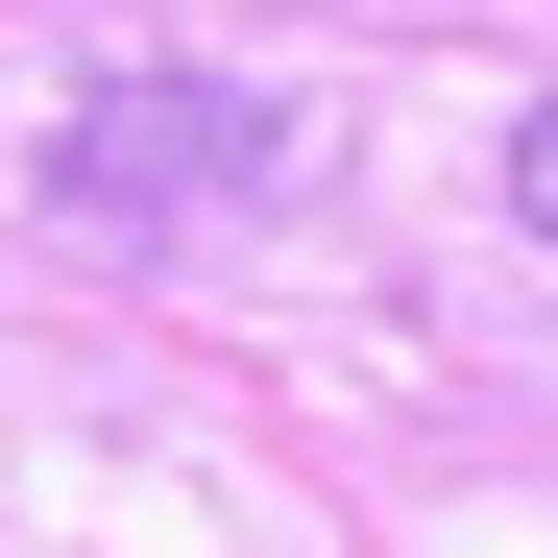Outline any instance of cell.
Segmentation results:
<instances>
[{
  "label": "cell",
  "mask_w": 558,
  "mask_h": 558,
  "mask_svg": "<svg viewBox=\"0 0 558 558\" xmlns=\"http://www.w3.org/2000/svg\"><path fill=\"white\" fill-rule=\"evenodd\" d=\"M510 219H534V243H558V98H534V122H510Z\"/></svg>",
  "instance_id": "7a4b0ae2"
},
{
  "label": "cell",
  "mask_w": 558,
  "mask_h": 558,
  "mask_svg": "<svg viewBox=\"0 0 558 558\" xmlns=\"http://www.w3.org/2000/svg\"><path fill=\"white\" fill-rule=\"evenodd\" d=\"M49 195H73V219H195V195H267V98H195V73H122V98H73Z\"/></svg>",
  "instance_id": "6da1fadb"
}]
</instances>
